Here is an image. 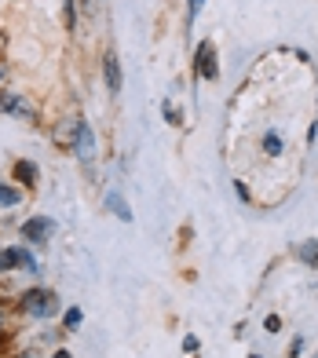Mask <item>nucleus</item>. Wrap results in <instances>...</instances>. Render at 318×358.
I'll return each mask as SVG.
<instances>
[{
	"label": "nucleus",
	"instance_id": "dca6fc26",
	"mask_svg": "<svg viewBox=\"0 0 318 358\" xmlns=\"http://www.w3.org/2000/svg\"><path fill=\"white\" fill-rule=\"evenodd\" d=\"M4 44H8V37H4V34H0V52H4Z\"/></svg>",
	"mask_w": 318,
	"mask_h": 358
},
{
	"label": "nucleus",
	"instance_id": "20e7f679",
	"mask_svg": "<svg viewBox=\"0 0 318 358\" xmlns=\"http://www.w3.org/2000/svg\"><path fill=\"white\" fill-rule=\"evenodd\" d=\"M52 227H55L52 220H29V223L22 227V234H26V238H34V241H44L48 234H52Z\"/></svg>",
	"mask_w": 318,
	"mask_h": 358
},
{
	"label": "nucleus",
	"instance_id": "9d476101",
	"mask_svg": "<svg viewBox=\"0 0 318 358\" xmlns=\"http://www.w3.org/2000/svg\"><path fill=\"white\" fill-rule=\"evenodd\" d=\"M263 146H267V154H271V157H278V154H282V139H278L275 132H267V139H263Z\"/></svg>",
	"mask_w": 318,
	"mask_h": 358
},
{
	"label": "nucleus",
	"instance_id": "a211bd4d",
	"mask_svg": "<svg viewBox=\"0 0 318 358\" xmlns=\"http://www.w3.org/2000/svg\"><path fill=\"white\" fill-rule=\"evenodd\" d=\"M0 80H4V66H0Z\"/></svg>",
	"mask_w": 318,
	"mask_h": 358
},
{
	"label": "nucleus",
	"instance_id": "423d86ee",
	"mask_svg": "<svg viewBox=\"0 0 318 358\" xmlns=\"http://www.w3.org/2000/svg\"><path fill=\"white\" fill-rule=\"evenodd\" d=\"M103 70H106V88H110V92H121V66H117V55H106Z\"/></svg>",
	"mask_w": 318,
	"mask_h": 358
},
{
	"label": "nucleus",
	"instance_id": "f8f14e48",
	"mask_svg": "<svg viewBox=\"0 0 318 358\" xmlns=\"http://www.w3.org/2000/svg\"><path fill=\"white\" fill-rule=\"evenodd\" d=\"M300 259H308V264H315V259H318V241H311V245L300 249Z\"/></svg>",
	"mask_w": 318,
	"mask_h": 358
},
{
	"label": "nucleus",
	"instance_id": "f3484780",
	"mask_svg": "<svg viewBox=\"0 0 318 358\" xmlns=\"http://www.w3.org/2000/svg\"><path fill=\"white\" fill-rule=\"evenodd\" d=\"M55 358H70V355H66V351H59V355H55Z\"/></svg>",
	"mask_w": 318,
	"mask_h": 358
},
{
	"label": "nucleus",
	"instance_id": "9b49d317",
	"mask_svg": "<svg viewBox=\"0 0 318 358\" xmlns=\"http://www.w3.org/2000/svg\"><path fill=\"white\" fill-rule=\"evenodd\" d=\"M19 201V190L15 187H0V205H15Z\"/></svg>",
	"mask_w": 318,
	"mask_h": 358
},
{
	"label": "nucleus",
	"instance_id": "0eeeda50",
	"mask_svg": "<svg viewBox=\"0 0 318 358\" xmlns=\"http://www.w3.org/2000/svg\"><path fill=\"white\" fill-rule=\"evenodd\" d=\"M0 110H15V113H29V106L15 95H0Z\"/></svg>",
	"mask_w": 318,
	"mask_h": 358
},
{
	"label": "nucleus",
	"instance_id": "1a4fd4ad",
	"mask_svg": "<svg viewBox=\"0 0 318 358\" xmlns=\"http://www.w3.org/2000/svg\"><path fill=\"white\" fill-rule=\"evenodd\" d=\"M15 176H19V183H34V176H37V169L29 165V161H19V165H15Z\"/></svg>",
	"mask_w": 318,
	"mask_h": 358
},
{
	"label": "nucleus",
	"instance_id": "6e6552de",
	"mask_svg": "<svg viewBox=\"0 0 318 358\" xmlns=\"http://www.w3.org/2000/svg\"><path fill=\"white\" fill-rule=\"evenodd\" d=\"M110 208H114V213H117L124 223L132 220V213H129V205H124V198H121V194H110Z\"/></svg>",
	"mask_w": 318,
	"mask_h": 358
},
{
	"label": "nucleus",
	"instance_id": "4468645a",
	"mask_svg": "<svg viewBox=\"0 0 318 358\" xmlns=\"http://www.w3.org/2000/svg\"><path fill=\"white\" fill-rule=\"evenodd\" d=\"M263 325H267V333H278V329H282V318H278V315H271Z\"/></svg>",
	"mask_w": 318,
	"mask_h": 358
},
{
	"label": "nucleus",
	"instance_id": "f03ea898",
	"mask_svg": "<svg viewBox=\"0 0 318 358\" xmlns=\"http://www.w3.org/2000/svg\"><path fill=\"white\" fill-rule=\"evenodd\" d=\"M198 77H205V80H216L219 77V66H216V48H212V41H205V44H198Z\"/></svg>",
	"mask_w": 318,
	"mask_h": 358
},
{
	"label": "nucleus",
	"instance_id": "f257e3e1",
	"mask_svg": "<svg viewBox=\"0 0 318 358\" xmlns=\"http://www.w3.org/2000/svg\"><path fill=\"white\" fill-rule=\"evenodd\" d=\"M22 307L29 315H52L55 311V292H48V289H29L26 292V300H22Z\"/></svg>",
	"mask_w": 318,
	"mask_h": 358
},
{
	"label": "nucleus",
	"instance_id": "7ed1b4c3",
	"mask_svg": "<svg viewBox=\"0 0 318 358\" xmlns=\"http://www.w3.org/2000/svg\"><path fill=\"white\" fill-rule=\"evenodd\" d=\"M73 146H77V157H92L95 154V139H92V132H88V124H77V139H73Z\"/></svg>",
	"mask_w": 318,
	"mask_h": 358
},
{
	"label": "nucleus",
	"instance_id": "ddd939ff",
	"mask_svg": "<svg viewBox=\"0 0 318 358\" xmlns=\"http://www.w3.org/2000/svg\"><path fill=\"white\" fill-rule=\"evenodd\" d=\"M66 325H70V329L81 325V311H77V307H70V311H66Z\"/></svg>",
	"mask_w": 318,
	"mask_h": 358
},
{
	"label": "nucleus",
	"instance_id": "6ab92c4d",
	"mask_svg": "<svg viewBox=\"0 0 318 358\" xmlns=\"http://www.w3.org/2000/svg\"><path fill=\"white\" fill-rule=\"evenodd\" d=\"M81 4H92V0H81Z\"/></svg>",
	"mask_w": 318,
	"mask_h": 358
},
{
	"label": "nucleus",
	"instance_id": "2eb2a0df",
	"mask_svg": "<svg viewBox=\"0 0 318 358\" xmlns=\"http://www.w3.org/2000/svg\"><path fill=\"white\" fill-rule=\"evenodd\" d=\"M201 8H205V0H190V15H198Z\"/></svg>",
	"mask_w": 318,
	"mask_h": 358
},
{
	"label": "nucleus",
	"instance_id": "39448f33",
	"mask_svg": "<svg viewBox=\"0 0 318 358\" xmlns=\"http://www.w3.org/2000/svg\"><path fill=\"white\" fill-rule=\"evenodd\" d=\"M15 264H26V267H34V256H26L22 249H4L0 252V271H8Z\"/></svg>",
	"mask_w": 318,
	"mask_h": 358
}]
</instances>
